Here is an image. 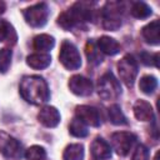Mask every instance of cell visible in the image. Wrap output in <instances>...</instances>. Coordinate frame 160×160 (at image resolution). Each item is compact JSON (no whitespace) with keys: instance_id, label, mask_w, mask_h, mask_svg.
Here are the masks:
<instances>
[{"instance_id":"obj_1","label":"cell","mask_w":160,"mask_h":160,"mask_svg":"<svg viewBox=\"0 0 160 160\" xmlns=\"http://www.w3.org/2000/svg\"><path fill=\"white\" fill-rule=\"evenodd\" d=\"M19 90L22 99L32 105H41L50 99L48 82L38 75L24 76L20 82Z\"/></svg>"},{"instance_id":"obj_2","label":"cell","mask_w":160,"mask_h":160,"mask_svg":"<svg viewBox=\"0 0 160 160\" xmlns=\"http://www.w3.org/2000/svg\"><path fill=\"white\" fill-rule=\"evenodd\" d=\"M124 14V4L119 1H109L104 5L101 10L102 28L105 30L115 31L121 26Z\"/></svg>"},{"instance_id":"obj_3","label":"cell","mask_w":160,"mask_h":160,"mask_svg":"<svg viewBox=\"0 0 160 160\" xmlns=\"http://www.w3.org/2000/svg\"><path fill=\"white\" fill-rule=\"evenodd\" d=\"M98 94L104 100H115L121 95V85L111 71L105 72L99 79Z\"/></svg>"},{"instance_id":"obj_4","label":"cell","mask_w":160,"mask_h":160,"mask_svg":"<svg viewBox=\"0 0 160 160\" xmlns=\"http://www.w3.org/2000/svg\"><path fill=\"white\" fill-rule=\"evenodd\" d=\"M92 2H86V1H78L72 4L66 12L69 14L70 19L72 20L75 28L81 26L84 22L94 21L95 19V9H94Z\"/></svg>"},{"instance_id":"obj_5","label":"cell","mask_w":160,"mask_h":160,"mask_svg":"<svg viewBox=\"0 0 160 160\" xmlns=\"http://www.w3.org/2000/svg\"><path fill=\"white\" fill-rule=\"evenodd\" d=\"M59 60L68 70H78L81 66V55L78 48L69 40H64L61 42Z\"/></svg>"},{"instance_id":"obj_6","label":"cell","mask_w":160,"mask_h":160,"mask_svg":"<svg viewBox=\"0 0 160 160\" xmlns=\"http://www.w3.org/2000/svg\"><path fill=\"white\" fill-rule=\"evenodd\" d=\"M25 21L32 28H42L49 18V6L46 2H38L22 10Z\"/></svg>"},{"instance_id":"obj_7","label":"cell","mask_w":160,"mask_h":160,"mask_svg":"<svg viewBox=\"0 0 160 160\" xmlns=\"http://www.w3.org/2000/svg\"><path fill=\"white\" fill-rule=\"evenodd\" d=\"M118 71H119L120 80L128 88H131L138 76V61L132 55L126 54L118 62Z\"/></svg>"},{"instance_id":"obj_8","label":"cell","mask_w":160,"mask_h":160,"mask_svg":"<svg viewBox=\"0 0 160 160\" xmlns=\"http://www.w3.org/2000/svg\"><path fill=\"white\" fill-rule=\"evenodd\" d=\"M136 135L130 131H118L111 135L110 142H111V150H114L119 156H126L130 150L132 149Z\"/></svg>"},{"instance_id":"obj_9","label":"cell","mask_w":160,"mask_h":160,"mask_svg":"<svg viewBox=\"0 0 160 160\" xmlns=\"http://www.w3.org/2000/svg\"><path fill=\"white\" fill-rule=\"evenodd\" d=\"M0 152L8 159H18L21 156L22 146L14 136L0 131Z\"/></svg>"},{"instance_id":"obj_10","label":"cell","mask_w":160,"mask_h":160,"mask_svg":"<svg viewBox=\"0 0 160 160\" xmlns=\"http://www.w3.org/2000/svg\"><path fill=\"white\" fill-rule=\"evenodd\" d=\"M75 118L79 119L81 122H84L86 126H92V128H99L101 121H100V114L98 109L94 106L89 105H79L75 108Z\"/></svg>"},{"instance_id":"obj_11","label":"cell","mask_w":160,"mask_h":160,"mask_svg":"<svg viewBox=\"0 0 160 160\" xmlns=\"http://www.w3.org/2000/svg\"><path fill=\"white\" fill-rule=\"evenodd\" d=\"M68 86L70 91L76 96H89L92 94L94 86L90 79L82 75H74L69 79Z\"/></svg>"},{"instance_id":"obj_12","label":"cell","mask_w":160,"mask_h":160,"mask_svg":"<svg viewBox=\"0 0 160 160\" xmlns=\"http://www.w3.org/2000/svg\"><path fill=\"white\" fill-rule=\"evenodd\" d=\"M38 120L45 128H56L61 120V116L56 108L46 105L40 109L38 114Z\"/></svg>"},{"instance_id":"obj_13","label":"cell","mask_w":160,"mask_h":160,"mask_svg":"<svg viewBox=\"0 0 160 160\" xmlns=\"http://www.w3.org/2000/svg\"><path fill=\"white\" fill-rule=\"evenodd\" d=\"M90 152L94 160H108L112 154L110 145L102 138H96L92 140L90 145Z\"/></svg>"},{"instance_id":"obj_14","label":"cell","mask_w":160,"mask_h":160,"mask_svg":"<svg viewBox=\"0 0 160 160\" xmlns=\"http://www.w3.org/2000/svg\"><path fill=\"white\" fill-rule=\"evenodd\" d=\"M141 35L144 40L150 45H159L160 44V22L159 20H154L145 25L141 29Z\"/></svg>"},{"instance_id":"obj_15","label":"cell","mask_w":160,"mask_h":160,"mask_svg":"<svg viewBox=\"0 0 160 160\" xmlns=\"http://www.w3.org/2000/svg\"><path fill=\"white\" fill-rule=\"evenodd\" d=\"M134 115L139 121H151L154 120V110L150 102L145 100H136L134 104Z\"/></svg>"},{"instance_id":"obj_16","label":"cell","mask_w":160,"mask_h":160,"mask_svg":"<svg viewBox=\"0 0 160 160\" xmlns=\"http://www.w3.org/2000/svg\"><path fill=\"white\" fill-rule=\"evenodd\" d=\"M99 50L101 51V54L104 55H109V56H114L116 55L119 51H120V44L114 39V38H110V36H101L98 42H96Z\"/></svg>"},{"instance_id":"obj_17","label":"cell","mask_w":160,"mask_h":160,"mask_svg":"<svg viewBox=\"0 0 160 160\" xmlns=\"http://www.w3.org/2000/svg\"><path fill=\"white\" fill-rule=\"evenodd\" d=\"M18 41V34L14 26L5 20H0V42H6L10 46H14Z\"/></svg>"},{"instance_id":"obj_18","label":"cell","mask_w":160,"mask_h":160,"mask_svg":"<svg viewBox=\"0 0 160 160\" xmlns=\"http://www.w3.org/2000/svg\"><path fill=\"white\" fill-rule=\"evenodd\" d=\"M51 62V56L49 54H44V52H35L31 54L26 58V64L36 70H42L46 69Z\"/></svg>"},{"instance_id":"obj_19","label":"cell","mask_w":160,"mask_h":160,"mask_svg":"<svg viewBox=\"0 0 160 160\" xmlns=\"http://www.w3.org/2000/svg\"><path fill=\"white\" fill-rule=\"evenodd\" d=\"M54 45H55V39L48 34L36 35L32 40V48L39 52H44V54H48V51L51 50Z\"/></svg>"},{"instance_id":"obj_20","label":"cell","mask_w":160,"mask_h":160,"mask_svg":"<svg viewBox=\"0 0 160 160\" xmlns=\"http://www.w3.org/2000/svg\"><path fill=\"white\" fill-rule=\"evenodd\" d=\"M85 52H86V58L89 64L91 65H99L102 61V54L99 50L96 42H94L92 40H89L85 45Z\"/></svg>"},{"instance_id":"obj_21","label":"cell","mask_w":160,"mask_h":160,"mask_svg":"<svg viewBox=\"0 0 160 160\" xmlns=\"http://www.w3.org/2000/svg\"><path fill=\"white\" fill-rule=\"evenodd\" d=\"M109 120L111 124L116 126H122L129 124L126 116L124 115V112L121 111V108L118 104H112L109 106Z\"/></svg>"},{"instance_id":"obj_22","label":"cell","mask_w":160,"mask_h":160,"mask_svg":"<svg viewBox=\"0 0 160 160\" xmlns=\"http://www.w3.org/2000/svg\"><path fill=\"white\" fill-rule=\"evenodd\" d=\"M84 146L81 144H70L62 152V160H82Z\"/></svg>"},{"instance_id":"obj_23","label":"cell","mask_w":160,"mask_h":160,"mask_svg":"<svg viewBox=\"0 0 160 160\" xmlns=\"http://www.w3.org/2000/svg\"><path fill=\"white\" fill-rule=\"evenodd\" d=\"M151 12H152L151 8L144 1L132 2L131 9H130V14L136 19H146L151 15Z\"/></svg>"},{"instance_id":"obj_24","label":"cell","mask_w":160,"mask_h":160,"mask_svg":"<svg viewBox=\"0 0 160 160\" xmlns=\"http://www.w3.org/2000/svg\"><path fill=\"white\" fill-rule=\"evenodd\" d=\"M158 88V79L152 75H144L140 78L139 80V89L146 94L150 95L155 91V89Z\"/></svg>"},{"instance_id":"obj_25","label":"cell","mask_w":160,"mask_h":160,"mask_svg":"<svg viewBox=\"0 0 160 160\" xmlns=\"http://www.w3.org/2000/svg\"><path fill=\"white\" fill-rule=\"evenodd\" d=\"M69 132L75 138H85V136H88L89 130L84 122H81L79 119L74 118L69 125Z\"/></svg>"},{"instance_id":"obj_26","label":"cell","mask_w":160,"mask_h":160,"mask_svg":"<svg viewBox=\"0 0 160 160\" xmlns=\"http://www.w3.org/2000/svg\"><path fill=\"white\" fill-rule=\"evenodd\" d=\"M26 160H45L46 150L40 145H32L25 151Z\"/></svg>"},{"instance_id":"obj_27","label":"cell","mask_w":160,"mask_h":160,"mask_svg":"<svg viewBox=\"0 0 160 160\" xmlns=\"http://www.w3.org/2000/svg\"><path fill=\"white\" fill-rule=\"evenodd\" d=\"M11 58H12V52L10 49L8 48L0 49V72L1 74H5L9 70L11 65Z\"/></svg>"},{"instance_id":"obj_28","label":"cell","mask_w":160,"mask_h":160,"mask_svg":"<svg viewBox=\"0 0 160 160\" xmlns=\"http://www.w3.org/2000/svg\"><path fill=\"white\" fill-rule=\"evenodd\" d=\"M140 59H141V62L142 64H145V65H148V66H151V65H155L156 68L159 66V54L156 52V54H150V52H146V51H144V52H141L140 54Z\"/></svg>"},{"instance_id":"obj_29","label":"cell","mask_w":160,"mask_h":160,"mask_svg":"<svg viewBox=\"0 0 160 160\" xmlns=\"http://www.w3.org/2000/svg\"><path fill=\"white\" fill-rule=\"evenodd\" d=\"M131 160H149V150L145 145L140 144L136 146L132 156H131Z\"/></svg>"},{"instance_id":"obj_30","label":"cell","mask_w":160,"mask_h":160,"mask_svg":"<svg viewBox=\"0 0 160 160\" xmlns=\"http://www.w3.org/2000/svg\"><path fill=\"white\" fill-rule=\"evenodd\" d=\"M5 9H6V4H5L4 1H1V0H0V15H1V14H4Z\"/></svg>"}]
</instances>
